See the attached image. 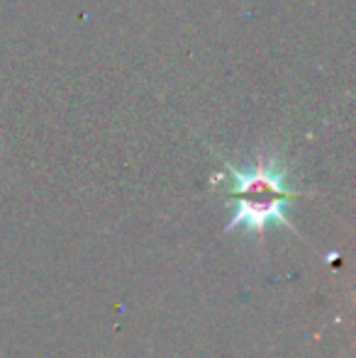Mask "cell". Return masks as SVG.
Returning <instances> with one entry per match:
<instances>
[{
	"mask_svg": "<svg viewBox=\"0 0 356 358\" xmlns=\"http://www.w3.org/2000/svg\"><path fill=\"white\" fill-rule=\"evenodd\" d=\"M227 166V200L232 220L227 229H244L249 234H262L269 224H288L285 208L298 198L288 188V171L278 156H264L252 166Z\"/></svg>",
	"mask_w": 356,
	"mask_h": 358,
	"instance_id": "cell-1",
	"label": "cell"
}]
</instances>
